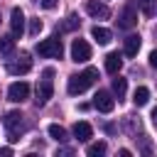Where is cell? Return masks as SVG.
I'll return each mask as SVG.
<instances>
[{
    "label": "cell",
    "mask_w": 157,
    "mask_h": 157,
    "mask_svg": "<svg viewBox=\"0 0 157 157\" xmlns=\"http://www.w3.org/2000/svg\"><path fill=\"white\" fill-rule=\"evenodd\" d=\"M96 78H98V69L88 66L86 71L69 76V83H66V88H69V93H71V96H78V93H83L88 86H93V83H96Z\"/></svg>",
    "instance_id": "6da1fadb"
},
{
    "label": "cell",
    "mask_w": 157,
    "mask_h": 157,
    "mask_svg": "<svg viewBox=\"0 0 157 157\" xmlns=\"http://www.w3.org/2000/svg\"><path fill=\"white\" fill-rule=\"evenodd\" d=\"M2 123H5V128H7V140H10V142H17L20 135H22V130H25L22 113H20V110H10V113L2 118Z\"/></svg>",
    "instance_id": "7a4b0ae2"
},
{
    "label": "cell",
    "mask_w": 157,
    "mask_h": 157,
    "mask_svg": "<svg viewBox=\"0 0 157 157\" xmlns=\"http://www.w3.org/2000/svg\"><path fill=\"white\" fill-rule=\"evenodd\" d=\"M37 54H39V56H47V59H61V54H64L61 39H59V37L42 39V42L37 44Z\"/></svg>",
    "instance_id": "3957f363"
},
{
    "label": "cell",
    "mask_w": 157,
    "mask_h": 157,
    "mask_svg": "<svg viewBox=\"0 0 157 157\" xmlns=\"http://www.w3.org/2000/svg\"><path fill=\"white\" fill-rule=\"evenodd\" d=\"M52 76H54V71H52V69H47V71H44V78H42V81H39V86H37V105H44V103L52 98V93H54Z\"/></svg>",
    "instance_id": "277c9868"
},
{
    "label": "cell",
    "mask_w": 157,
    "mask_h": 157,
    "mask_svg": "<svg viewBox=\"0 0 157 157\" xmlns=\"http://www.w3.org/2000/svg\"><path fill=\"white\" fill-rule=\"evenodd\" d=\"M71 59H74L76 64L91 59V47H88L86 39H74V42H71Z\"/></svg>",
    "instance_id": "5b68a950"
},
{
    "label": "cell",
    "mask_w": 157,
    "mask_h": 157,
    "mask_svg": "<svg viewBox=\"0 0 157 157\" xmlns=\"http://www.w3.org/2000/svg\"><path fill=\"white\" fill-rule=\"evenodd\" d=\"M7 98H10L12 103H22V101H27V98H29V86H27L25 81H15V83H10V88H7Z\"/></svg>",
    "instance_id": "8992f818"
},
{
    "label": "cell",
    "mask_w": 157,
    "mask_h": 157,
    "mask_svg": "<svg viewBox=\"0 0 157 157\" xmlns=\"http://www.w3.org/2000/svg\"><path fill=\"white\" fill-rule=\"evenodd\" d=\"M93 108H98L101 113H110L115 108V98L108 93V91H98L93 96Z\"/></svg>",
    "instance_id": "52a82bcc"
},
{
    "label": "cell",
    "mask_w": 157,
    "mask_h": 157,
    "mask_svg": "<svg viewBox=\"0 0 157 157\" xmlns=\"http://www.w3.org/2000/svg\"><path fill=\"white\" fill-rule=\"evenodd\" d=\"M86 12H88L91 17H96V20H105V17L110 15L108 5H103L101 0H88V2H86Z\"/></svg>",
    "instance_id": "ba28073f"
},
{
    "label": "cell",
    "mask_w": 157,
    "mask_h": 157,
    "mask_svg": "<svg viewBox=\"0 0 157 157\" xmlns=\"http://www.w3.org/2000/svg\"><path fill=\"white\" fill-rule=\"evenodd\" d=\"M29 69H32V59H29V54H25V52L20 54L17 61H10V64H7V71H10V74H27Z\"/></svg>",
    "instance_id": "9c48e42d"
},
{
    "label": "cell",
    "mask_w": 157,
    "mask_h": 157,
    "mask_svg": "<svg viewBox=\"0 0 157 157\" xmlns=\"http://www.w3.org/2000/svg\"><path fill=\"white\" fill-rule=\"evenodd\" d=\"M118 25H120L123 29H132V27L137 25V12H135V5H128V7L123 10V15L118 17Z\"/></svg>",
    "instance_id": "30bf717a"
},
{
    "label": "cell",
    "mask_w": 157,
    "mask_h": 157,
    "mask_svg": "<svg viewBox=\"0 0 157 157\" xmlns=\"http://www.w3.org/2000/svg\"><path fill=\"white\" fill-rule=\"evenodd\" d=\"M10 27H12L15 37H20L25 32V12L20 7H12V12H10Z\"/></svg>",
    "instance_id": "8fae6325"
},
{
    "label": "cell",
    "mask_w": 157,
    "mask_h": 157,
    "mask_svg": "<svg viewBox=\"0 0 157 157\" xmlns=\"http://www.w3.org/2000/svg\"><path fill=\"white\" fill-rule=\"evenodd\" d=\"M74 137H76L78 142H88V140L93 137V128H91L86 120H78V123H74Z\"/></svg>",
    "instance_id": "7c38bea8"
},
{
    "label": "cell",
    "mask_w": 157,
    "mask_h": 157,
    "mask_svg": "<svg viewBox=\"0 0 157 157\" xmlns=\"http://www.w3.org/2000/svg\"><path fill=\"white\" fill-rule=\"evenodd\" d=\"M120 69H123V56H120L118 52H110V54L105 56V71L115 76V74H118Z\"/></svg>",
    "instance_id": "4fadbf2b"
},
{
    "label": "cell",
    "mask_w": 157,
    "mask_h": 157,
    "mask_svg": "<svg viewBox=\"0 0 157 157\" xmlns=\"http://www.w3.org/2000/svg\"><path fill=\"white\" fill-rule=\"evenodd\" d=\"M140 34H130V37H125V54L128 56H135L137 52H140Z\"/></svg>",
    "instance_id": "5bb4252c"
},
{
    "label": "cell",
    "mask_w": 157,
    "mask_h": 157,
    "mask_svg": "<svg viewBox=\"0 0 157 157\" xmlns=\"http://www.w3.org/2000/svg\"><path fill=\"white\" fill-rule=\"evenodd\" d=\"M91 37H93L98 44H108L113 34H110V29H105V27H98V25H96V27L91 29Z\"/></svg>",
    "instance_id": "9a60e30c"
},
{
    "label": "cell",
    "mask_w": 157,
    "mask_h": 157,
    "mask_svg": "<svg viewBox=\"0 0 157 157\" xmlns=\"http://www.w3.org/2000/svg\"><path fill=\"white\" fill-rule=\"evenodd\" d=\"M147 101H150V91H147L145 86H137L135 93H132V103H135L137 108H142V105H147Z\"/></svg>",
    "instance_id": "2e32d148"
},
{
    "label": "cell",
    "mask_w": 157,
    "mask_h": 157,
    "mask_svg": "<svg viewBox=\"0 0 157 157\" xmlns=\"http://www.w3.org/2000/svg\"><path fill=\"white\" fill-rule=\"evenodd\" d=\"M125 91H128V81H125V78H120V76H118V78H113V93L118 96V101H123V98H125Z\"/></svg>",
    "instance_id": "e0dca14e"
},
{
    "label": "cell",
    "mask_w": 157,
    "mask_h": 157,
    "mask_svg": "<svg viewBox=\"0 0 157 157\" xmlns=\"http://www.w3.org/2000/svg\"><path fill=\"white\" fill-rule=\"evenodd\" d=\"M49 137H54L56 142H64V140H66V130L54 123V125H49Z\"/></svg>",
    "instance_id": "ac0fdd59"
},
{
    "label": "cell",
    "mask_w": 157,
    "mask_h": 157,
    "mask_svg": "<svg viewBox=\"0 0 157 157\" xmlns=\"http://www.w3.org/2000/svg\"><path fill=\"white\" fill-rule=\"evenodd\" d=\"M137 7L142 10V15H155V7H157V0H137Z\"/></svg>",
    "instance_id": "d6986e66"
},
{
    "label": "cell",
    "mask_w": 157,
    "mask_h": 157,
    "mask_svg": "<svg viewBox=\"0 0 157 157\" xmlns=\"http://www.w3.org/2000/svg\"><path fill=\"white\" fill-rule=\"evenodd\" d=\"M86 155H88V157H101V155H105V142H93V145H88Z\"/></svg>",
    "instance_id": "ffe728a7"
},
{
    "label": "cell",
    "mask_w": 157,
    "mask_h": 157,
    "mask_svg": "<svg viewBox=\"0 0 157 157\" xmlns=\"http://www.w3.org/2000/svg\"><path fill=\"white\" fill-rule=\"evenodd\" d=\"M15 49V39L12 37H0V54H12Z\"/></svg>",
    "instance_id": "44dd1931"
},
{
    "label": "cell",
    "mask_w": 157,
    "mask_h": 157,
    "mask_svg": "<svg viewBox=\"0 0 157 157\" xmlns=\"http://www.w3.org/2000/svg\"><path fill=\"white\" fill-rule=\"evenodd\" d=\"M76 27H78V17L76 15H69L66 22H64V29H76Z\"/></svg>",
    "instance_id": "7402d4cb"
},
{
    "label": "cell",
    "mask_w": 157,
    "mask_h": 157,
    "mask_svg": "<svg viewBox=\"0 0 157 157\" xmlns=\"http://www.w3.org/2000/svg\"><path fill=\"white\" fill-rule=\"evenodd\" d=\"M42 27H44V25H42V20H32V22H29V34H34V37H37V34L42 32Z\"/></svg>",
    "instance_id": "603a6c76"
},
{
    "label": "cell",
    "mask_w": 157,
    "mask_h": 157,
    "mask_svg": "<svg viewBox=\"0 0 157 157\" xmlns=\"http://www.w3.org/2000/svg\"><path fill=\"white\" fill-rule=\"evenodd\" d=\"M56 2H59V0H39V5H42L44 10H52V7H56Z\"/></svg>",
    "instance_id": "cb8c5ba5"
},
{
    "label": "cell",
    "mask_w": 157,
    "mask_h": 157,
    "mask_svg": "<svg viewBox=\"0 0 157 157\" xmlns=\"http://www.w3.org/2000/svg\"><path fill=\"white\" fill-rule=\"evenodd\" d=\"M150 66H152V69H157V49L150 54Z\"/></svg>",
    "instance_id": "d4e9b609"
},
{
    "label": "cell",
    "mask_w": 157,
    "mask_h": 157,
    "mask_svg": "<svg viewBox=\"0 0 157 157\" xmlns=\"http://www.w3.org/2000/svg\"><path fill=\"white\" fill-rule=\"evenodd\" d=\"M10 155H12L10 147H2V150H0V157H10Z\"/></svg>",
    "instance_id": "484cf974"
},
{
    "label": "cell",
    "mask_w": 157,
    "mask_h": 157,
    "mask_svg": "<svg viewBox=\"0 0 157 157\" xmlns=\"http://www.w3.org/2000/svg\"><path fill=\"white\" fill-rule=\"evenodd\" d=\"M152 120H155V123H157V108H155V110H152Z\"/></svg>",
    "instance_id": "4316f807"
}]
</instances>
